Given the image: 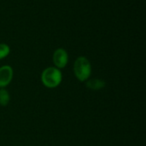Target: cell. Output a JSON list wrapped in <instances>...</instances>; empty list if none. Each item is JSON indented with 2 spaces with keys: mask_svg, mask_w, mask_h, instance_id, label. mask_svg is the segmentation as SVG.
<instances>
[{
  "mask_svg": "<svg viewBox=\"0 0 146 146\" xmlns=\"http://www.w3.org/2000/svg\"><path fill=\"white\" fill-rule=\"evenodd\" d=\"M9 47L6 44H0V59L4 58L9 53Z\"/></svg>",
  "mask_w": 146,
  "mask_h": 146,
  "instance_id": "cell-7",
  "label": "cell"
},
{
  "mask_svg": "<svg viewBox=\"0 0 146 146\" xmlns=\"http://www.w3.org/2000/svg\"><path fill=\"white\" fill-rule=\"evenodd\" d=\"M13 70L9 66H3L0 68V87H4L9 84L12 80Z\"/></svg>",
  "mask_w": 146,
  "mask_h": 146,
  "instance_id": "cell-4",
  "label": "cell"
},
{
  "mask_svg": "<svg viewBox=\"0 0 146 146\" xmlns=\"http://www.w3.org/2000/svg\"><path fill=\"white\" fill-rule=\"evenodd\" d=\"M75 76L80 81H85L90 77L91 74V64L87 58L80 56L76 59L74 66Z\"/></svg>",
  "mask_w": 146,
  "mask_h": 146,
  "instance_id": "cell-2",
  "label": "cell"
},
{
  "mask_svg": "<svg viewBox=\"0 0 146 146\" xmlns=\"http://www.w3.org/2000/svg\"><path fill=\"white\" fill-rule=\"evenodd\" d=\"M104 86H105V83L103 80H98V79L90 80L86 83V86L90 89H92V90H99V89L103 88Z\"/></svg>",
  "mask_w": 146,
  "mask_h": 146,
  "instance_id": "cell-5",
  "label": "cell"
},
{
  "mask_svg": "<svg viewBox=\"0 0 146 146\" xmlns=\"http://www.w3.org/2000/svg\"><path fill=\"white\" fill-rule=\"evenodd\" d=\"M9 101V95L5 89L0 90V104L3 106H6Z\"/></svg>",
  "mask_w": 146,
  "mask_h": 146,
  "instance_id": "cell-6",
  "label": "cell"
},
{
  "mask_svg": "<svg viewBox=\"0 0 146 146\" xmlns=\"http://www.w3.org/2000/svg\"><path fill=\"white\" fill-rule=\"evenodd\" d=\"M41 80L45 86L54 88L60 84L62 80V74L56 68H47L42 73Z\"/></svg>",
  "mask_w": 146,
  "mask_h": 146,
  "instance_id": "cell-1",
  "label": "cell"
},
{
  "mask_svg": "<svg viewBox=\"0 0 146 146\" xmlns=\"http://www.w3.org/2000/svg\"><path fill=\"white\" fill-rule=\"evenodd\" d=\"M68 56L65 50L62 48L56 50L53 55V62L57 68H64L68 63Z\"/></svg>",
  "mask_w": 146,
  "mask_h": 146,
  "instance_id": "cell-3",
  "label": "cell"
}]
</instances>
